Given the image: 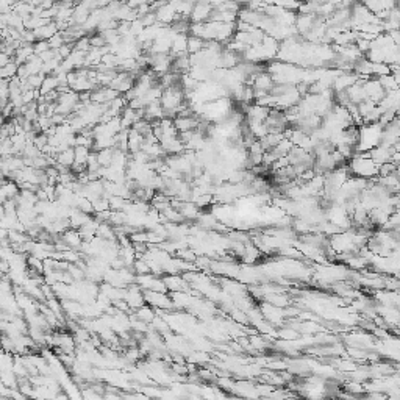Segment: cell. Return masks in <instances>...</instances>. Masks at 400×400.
Masks as SVG:
<instances>
[{
	"label": "cell",
	"mask_w": 400,
	"mask_h": 400,
	"mask_svg": "<svg viewBox=\"0 0 400 400\" xmlns=\"http://www.w3.org/2000/svg\"><path fill=\"white\" fill-rule=\"evenodd\" d=\"M47 50H50L47 41H36V42L33 44V52H35V55H36V56H41L42 54H46Z\"/></svg>",
	"instance_id": "obj_6"
},
{
	"label": "cell",
	"mask_w": 400,
	"mask_h": 400,
	"mask_svg": "<svg viewBox=\"0 0 400 400\" xmlns=\"http://www.w3.org/2000/svg\"><path fill=\"white\" fill-rule=\"evenodd\" d=\"M58 86H60V85H58V80H56L55 75H49V77H46V78H44V81H42L41 88H39L41 97H44V95H47V94H50V92L56 91V90H58Z\"/></svg>",
	"instance_id": "obj_2"
},
{
	"label": "cell",
	"mask_w": 400,
	"mask_h": 400,
	"mask_svg": "<svg viewBox=\"0 0 400 400\" xmlns=\"http://www.w3.org/2000/svg\"><path fill=\"white\" fill-rule=\"evenodd\" d=\"M42 64L44 63L41 61V58L35 55V56H32L30 60H28L25 64H22V66H24V69L28 73V77H32V75H38V73H41Z\"/></svg>",
	"instance_id": "obj_1"
},
{
	"label": "cell",
	"mask_w": 400,
	"mask_h": 400,
	"mask_svg": "<svg viewBox=\"0 0 400 400\" xmlns=\"http://www.w3.org/2000/svg\"><path fill=\"white\" fill-rule=\"evenodd\" d=\"M13 61V58H10L8 55L5 54V52L0 50V69H3L6 64H10Z\"/></svg>",
	"instance_id": "obj_7"
},
{
	"label": "cell",
	"mask_w": 400,
	"mask_h": 400,
	"mask_svg": "<svg viewBox=\"0 0 400 400\" xmlns=\"http://www.w3.org/2000/svg\"><path fill=\"white\" fill-rule=\"evenodd\" d=\"M63 241L68 244L69 247H77V246H80V242H81V236L75 230H69V232L63 233Z\"/></svg>",
	"instance_id": "obj_4"
},
{
	"label": "cell",
	"mask_w": 400,
	"mask_h": 400,
	"mask_svg": "<svg viewBox=\"0 0 400 400\" xmlns=\"http://www.w3.org/2000/svg\"><path fill=\"white\" fill-rule=\"evenodd\" d=\"M18 68L19 66L14 61H11L10 64H6L3 69H0V78L5 80V81H10L11 78H14L18 75Z\"/></svg>",
	"instance_id": "obj_3"
},
{
	"label": "cell",
	"mask_w": 400,
	"mask_h": 400,
	"mask_svg": "<svg viewBox=\"0 0 400 400\" xmlns=\"http://www.w3.org/2000/svg\"><path fill=\"white\" fill-rule=\"evenodd\" d=\"M44 77L42 73H38V75H32V77H28L25 80V83L28 86V90H39L41 85H42V81H44Z\"/></svg>",
	"instance_id": "obj_5"
}]
</instances>
